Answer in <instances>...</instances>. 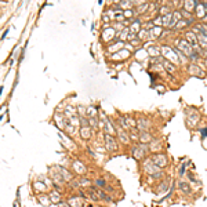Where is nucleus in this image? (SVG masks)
<instances>
[{
	"instance_id": "nucleus-1",
	"label": "nucleus",
	"mask_w": 207,
	"mask_h": 207,
	"mask_svg": "<svg viewBox=\"0 0 207 207\" xmlns=\"http://www.w3.org/2000/svg\"><path fill=\"white\" fill-rule=\"evenodd\" d=\"M149 148L145 145V144H141V145H135L132 146L131 149V155L132 157H134L135 160H142L144 157L146 156V153H148Z\"/></svg>"
},
{
	"instance_id": "nucleus-2",
	"label": "nucleus",
	"mask_w": 207,
	"mask_h": 207,
	"mask_svg": "<svg viewBox=\"0 0 207 207\" xmlns=\"http://www.w3.org/2000/svg\"><path fill=\"white\" fill-rule=\"evenodd\" d=\"M104 145H105V149H106L108 152H116L119 148L117 141H116V138L113 137L112 134H105L104 135Z\"/></svg>"
},
{
	"instance_id": "nucleus-3",
	"label": "nucleus",
	"mask_w": 207,
	"mask_h": 207,
	"mask_svg": "<svg viewBox=\"0 0 207 207\" xmlns=\"http://www.w3.org/2000/svg\"><path fill=\"white\" fill-rule=\"evenodd\" d=\"M116 127V134H117V138H119V141H120L121 144H124V145H127V144H130V134L127 132V130H124V128H121L120 126H115Z\"/></svg>"
},
{
	"instance_id": "nucleus-4",
	"label": "nucleus",
	"mask_w": 207,
	"mask_h": 207,
	"mask_svg": "<svg viewBox=\"0 0 207 207\" xmlns=\"http://www.w3.org/2000/svg\"><path fill=\"white\" fill-rule=\"evenodd\" d=\"M144 170H145V173L149 174V175H155L156 173L160 171V167H157V166L152 162V159H148L144 162Z\"/></svg>"
},
{
	"instance_id": "nucleus-5",
	"label": "nucleus",
	"mask_w": 207,
	"mask_h": 207,
	"mask_svg": "<svg viewBox=\"0 0 207 207\" xmlns=\"http://www.w3.org/2000/svg\"><path fill=\"white\" fill-rule=\"evenodd\" d=\"M151 159H152V162H153L155 164H156L157 167H160V168L166 167V166H167V163H168L167 156H166V155H163V153H155Z\"/></svg>"
},
{
	"instance_id": "nucleus-6",
	"label": "nucleus",
	"mask_w": 207,
	"mask_h": 207,
	"mask_svg": "<svg viewBox=\"0 0 207 207\" xmlns=\"http://www.w3.org/2000/svg\"><path fill=\"white\" fill-rule=\"evenodd\" d=\"M72 168H73V171L76 174H79V175H84V174L87 173V167L83 164V162H80V160H77V159L72 162Z\"/></svg>"
},
{
	"instance_id": "nucleus-7",
	"label": "nucleus",
	"mask_w": 207,
	"mask_h": 207,
	"mask_svg": "<svg viewBox=\"0 0 207 207\" xmlns=\"http://www.w3.org/2000/svg\"><path fill=\"white\" fill-rule=\"evenodd\" d=\"M162 51H163V54L168 58V59H171L173 62H178V52H177V50L175 51H173L170 47H163Z\"/></svg>"
},
{
	"instance_id": "nucleus-8",
	"label": "nucleus",
	"mask_w": 207,
	"mask_h": 207,
	"mask_svg": "<svg viewBox=\"0 0 207 207\" xmlns=\"http://www.w3.org/2000/svg\"><path fill=\"white\" fill-rule=\"evenodd\" d=\"M179 48L182 50V52H184L185 55H193L195 54V48H192V46H190L186 40L179 41Z\"/></svg>"
},
{
	"instance_id": "nucleus-9",
	"label": "nucleus",
	"mask_w": 207,
	"mask_h": 207,
	"mask_svg": "<svg viewBox=\"0 0 207 207\" xmlns=\"http://www.w3.org/2000/svg\"><path fill=\"white\" fill-rule=\"evenodd\" d=\"M149 127H151V123H149L148 119H145V117L137 119V128L140 130V131H148Z\"/></svg>"
},
{
	"instance_id": "nucleus-10",
	"label": "nucleus",
	"mask_w": 207,
	"mask_h": 207,
	"mask_svg": "<svg viewBox=\"0 0 207 207\" xmlns=\"http://www.w3.org/2000/svg\"><path fill=\"white\" fill-rule=\"evenodd\" d=\"M188 71H189V73L193 75V76H197V77H204V76H206V75H204V72L201 71L197 65H193V63H190V65H189Z\"/></svg>"
},
{
	"instance_id": "nucleus-11",
	"label": "nucleus",
	"mask_w": 207,
	"mask_h": 207,
	"mask_svg": "<svg viewBox=\"0 0 207 207\" xmlns=\"http://www.w3.org/2000/svg\"><path fill=\"white\" fill-rule=\"evenodd\" d=\"M152 141H153V137H152L151 132L149 131H141V134H140V142L141 144L148 145V144H151Z\"/></svg>"
},
{
	"instance_id": "nucleus-12",
	"label": "nucleus",
	"mask_w": 207,
	"mask_h": 207,
	"mask_svg": "<svg viewBox=\"0 0 207 207\" xmlns=\"http://www.w3.org/2000/svg\"><path fill=\"white\" fill-rule=\"evenodd\" d=\"M199 119H200V116H199V113L196 112V110H193V112H190L189 115H188V119H186V121H188V124H189V126H195V124H197Z\"/></svg>"
},
{
	"instance_id": "nucleus-13",
	"label": "nucleus",
	"mask_w": 207,
	"mask_h": 207,
	"mask_svg": "<svg viewBox=\"0 0 207 207\" xmlns=\"http://www.w3.org/2000/svg\"><path fill=\"white\" fill-rule=\"evenodd\" d=\"M186 41L190 44V46H193L195 44V47H196V51H197V46H199V40H197V37H196V35L193 32H186Z\"/></svg>"
},
{
	"instance_id": "nucleus-14",
	"label": "nucleus",
	"mask_w": 207,
	"mask_h": 207,
	"mask_svg": "<svg viewBox=\"0 0 207 207\" xmlns=\"http://www.w3.org/2000/svg\"><path fill=\"white\" fill-rule=\"evenodd\" d=\"M51 179L54 181V184L55 185H61L62 182H65V179H63V177L61 175V173L59 171H54V170H51Z\"/></svg>"
},
{
	"instance_id": "nucleus-15",
	"label": "nucleus",
	"mask_w": 207,
	"mask_h": 207,
	"mask_svg": "<svg viewBox=\"0 0 207 207\" xmlns=\"http://www.w3.org/2000/svg\"><path fill=\"white\" fill-rule=\"evenodd\" d=\"M119 126H120L121 128L127 130V131L131 130V126H130V123H128V117H127V116H120V117H119Z\"/></svg>"
},
{
	"instance_id": "nucleus-16",
	"label": "nucleus",
	"mask_w": 207,
	"mask_h": 207,
	"mask_svg": "<svg viewBox=\"0 0 207 207\" xmlns=\"http://www.w3.org/2000/svg\"><path fill=\"white\" fill-rule=\"evenodd\" d=\"M91 134H93L91 127H82L80 128V137H82V140H90Z\"/></svg>"
},
{
	"instance_id": "nucleus-17",
	"label": "nucleus",
	"mask_w": 207,
	"mask_h": 207,
	"mask_svg": "<svg viewBox=\"0 0 207 207\" xmlns=\"http://www.w3.org/2000/svg\"><path fill=\"white\" fill-rule=\"evenodd\" d=\"M160 149H162V144H160L159 140H155L149 144V151L153 152V153H159Z\"/></svg>"
},
{
	"instance_id": "nucleus-18",
	"label": "nucleus",
	"mask_w": 207,
	"mask_h": 207,
	"mask_svg": "<svg viewBox=\"0 0 207 207\" xmlns=\"http://www.w3.org/2000/svg\"><path fill=\"white\" fill-rule=\"evenodd\" d=\"M37 200H39V203L43 204V206H46V207L50 206V204L52 203L51 199H50V195H43V193L37 196Z\"/></svg>"
},
{
	"instance_id": "nucleus-19",
	"label": "nucleus",
	"mask_w": 207,
	"mask_h": 207,
	"mask_svg": "<svg viewBox=\"0 0 207 207\" xmlns=\"http://www.w3.org/2000/svg\"><path fill=\"white\" fill-rule=\"evenodd\" d=\"M206 7L207 6L206 4H199V6H196V14H197V17L199 18H203V17H206L207 14H206Z\"/></svg>"
},
{
	"instance_id": "nucleus-20",
	"label": "nucleus",
	"mask_w": 207,
	"mask_h": 207,
	"mask_svg": "<svg viewBox=\"0 0 207 207\" xmlns=\"http://www.w3.org/2000/svg\"><path fill=\"white\" fill-rule=\"evenodd\" d=\"M197 40H199V46L207 48V36L203 35L201 32H197Z\"/></svg>"
},
{
	"instance_id": "nucleus-21",
	"label": "nucleus",
	"mask_w": 207,
	"mask_h": 207,
	"mask_svg": "<svg viewBox=\"0 0 207 207\" xmlns=\"http://www.w3.org/2000/svg\"><path fill=\"white\" fill-rule=\"evenodd\" d=\"M128 134H130V140H131V141H134V142H138V141H140V134H141V132H138L137 127L130 130Z\"/></svg>"
},
{
	"instance_id": "nucleus-22",
	"label": "nucleus",
	"mask_w": 207,
	"mask_h": 207,
	"mask_svg": "<svg viewBox=\"0 0 207 207\" xmlns=\"http://www.w3.org/2000/svg\"><path fill=\"white\" fill-rule=\"evenodd\" d=\"M178 188L182 190V192L185 193V195H189V193L192 192V189H190V186H189V185H188L185 181H179V182H178Z\"/></svg>"
},
{
	"instance_id": "nucleus-23",
	"label": "nucleus",
	"mask_w": 207,
	"mask_h": 207,
	"mask_svg": "<svg viewBox=\"0 0 207 207\" xmlns=\"http://www.w3.org/2000/svg\"><path fill=\"white\" fill-rule=\"evenodd\" d=\"M33 188H35L36 192H46V189H47L46 184H43L41 181H35L33 182Z\"/></svg>"
},
{
	"instance_id": "nucleus-24",
	"label": "nucleus",
	"mask_w": 207,
	"mask_h": 207,
	"mask_svg": "<svg viewBox=\"0 0 207 207\" xmlns=\"http://www.w3.org/2000/svg\"><path fill=\"white\" fill-rule=\"evenodd\" d=\"M54 120H55V123H57V127H59V128H65L66 124H68L62 116L59 117V115H55V116H54Z\"/></svg>"
},
{
	"instance_id": "nucleus-25",
	"label": "nucleus",
	"mask_w": 207,
	"mask_h": 207,
	"mask_svg": "<svg viewBox=\"0 0 207 207\" xmlns=\"http://www.w3.org/2000/svg\"><path fill=\"white\" fill-rule=\"evenodd\" d=\"M185 4H184V10L185 11H192L196 8V2L195 0H185Z\"/></svg>"
},
{
	"instance_id": "nucleus-26",
	"label": "nucleus",
	"mask_w": 207,
	"mask_h": 207,
	"mask_svg": "<svg viewBox=\"0 0 207 207\" xmlns=\"http://www.w3.org/2000/svg\"><path fill=\"white\" fill-rule=\"evenodd\" d=\"M57 168H58V171L61 173V175L63 177V179H65V181H71V179H72V174L69 173L65 167H57Z\"/></svg>"
},
{
	"instance_id": "nucleus-27",
	"label": "nucleus",
	"mask_w": 207,
	"mask_h": 207,
	"mask_svg": "<svg viewBox=\"0 0 207 207\" xmlns=\"http://www.w3.org/2000/svg\"><path fill=\"white\" fill-rule=\"evenodd\" d=\"M68 204L71 207H82L83 203H82V199L80 197H71L68 201Z\"/></svg>"
},
{
	"instance_id": "nucleus-28",
	"label": "nucleus",
	"mask_w": 207,
	"mask_h": 207,
	"mask_svg": "<svg viewBox=\"0 0 207 207\" xmlns=\"http://www.w3.org/2000/svg\"><path fill=\"white\" fill-rule=\"evenodd\" d=\"M163 68H164L168 73H174V72H175V66L171 65V62L170 61H167V59L163 61Z\"/></svg>"
},
{
	"instance_id": "nucleus-29",
	"label": "nucleus",
	"mask_w": 207,
	"mask_h": 207,
	"mask_svg": "<svg viewBox=\"0 0 207 207\" xmlns=\"http://www.w3.org/2000/svg\"><path fill=\"white\" fill-rule=\"evenodd\" d=\"M50 199H51L52 203H59L61 196H59V193H58L57 190H51V192H50Z\"/></svg>"
},
{
	"instance_id": "nucleus-30",
	"label": "nucleus",
	"mask_w": 207,
	"mask_h": 207,
	"mask_svg": "<svg viewBox=\"0 0 207 207\" xmlns=\"http://www.w3.org/2000/svg\"><path fill=\"white\" fill-rule=\"evenodd\" d=\"M86 116H87V117H95L97 116V108L93 106V105L87 106V113H86Z\"/></svg>"
},
{
	"instance_id": "nucleus-31",
	"label": "nucleus",
	"mask_w": 207,
	"mask_h": 207,
	"mask_svg": "<svg viewBox=\"0 0 207 207\" xmlns=\"http://www.w3.org/2000/svg\"><path fill=\"white\" fill-rule=\"evenodd\" d=\"M119 7L120 8H131V0H121V2H119Z\"/></svg>"
},
{
	"instance_id": "nucleus-32",
	"label": "nucleus",
	"mask_w": 207,
	"mask_h": 207,
	"mask_svg": "<svg viewBox=\"0 0 207 207\" xmlns=\"http://www.w3.org/2000/svg\"><path fill=\"white\" fill-rule=\"evenodd\" d=\"M167 188H168V181L167 179H164V181H162V184L159 185V192H167Z\"/></svg>"
},
{
	"instance_id": "nucleus-33",
	"label": "nucleus",
	"mask_w": 207,
	"mask_h": 207,
	"mask_svg": "<svg viewBox=\"0 0 207 207\" xmlns=\"http://www.w3.org/2000/svg\"><path fill=\"white\" fill-rule=\"evenodd\" d=\"M140 22H138V21H135L134 22V24H132L131 25V28H130V32H131V33H134V35H135V33H138V30H140Z\"/></svg>"
},
{
	"instance_id": "nucleus-34",
	"label": "nucleus",
	"mask_w": 207,
	"mask_h": 207,
	"mask_svg": "<svg viewBox=\"0 0 207 207\" xmlns=\"http://www.w3.org/2000/svg\"><path fill=\"white\" fill-rule=\"evenodd\" d=\"M86 113H87V108L79 105V106H77V115L79 116H86Z\"/></svg>"
},
{
	"instance_id": "nucleus-35",
	"label": "nucleus",
	"mask_w": 207,
	"mask_h": 207,
	"mask_svg": "<svg viewBox=\"0 0 207 207\" xmlns=\"http://www.w3.org/2000/svg\"><path fill=\"white\" fill-rule=\"evenodd\" d=\"M97 193H98L99 199H104V200H108V201H110V199L108 197V195H106V193H104V192H102V190H97Z\"/></svg>"
},
{
	"instance_id": "nucleus-36",
	"label": "nucleus",
	"mask_w": 207,
	"mask_h": 207,
	"mask_svg": "<svg viewBox=\"0 0 207 207\" xmlns=\"http://www.w3.org/2000/svg\"><path fill=\"white\" fill-rule=\"evenodd\" d=\"M199 30H200L203 35H206L207 36V25H204V24H200L199 25Z\"/></svg>"
},
{
	"instance_id": "nucleus-37",
	"label": "nucleus",
	"mask_w": 207,
	"mask_h": 207,
	"mask_svg": "<svg viewBox=\"0 0 207 207\" xmlns=\"http://www.w3.org/2000/svg\"><path fill=\"white\" fill-rule=\"evenodd\" d=\"M95 184H97V185H99V186L106 188V182H105L104 179H97V181H95Z\"/></svg>"
},
{
	"instance_id": "nucleus-38",
	"label": "nucleus",
	"mask_w": 207,
	"mask_h": 207,
	"mask_svg": "<svg viewBox=\"0 0 207 207\" xmlns=\"http://www.w3.org/2000/svg\"><path fill=\"white\" fill-rule=\"evenodd\" d=\"M186 24H188L186 21H179L178 24H177V28H178V29H181V28H185V26H186Z\"/></svg>"
},
{
	"instance_id": "nucleus-39",
	"label": "nucleus",
	"mask_w": 207,
	"mask_h": 207,
	"mask_svg": "<svg viewBox=\"0 0 207 207\" xmlns=\"http://www.w3.org/2000/svg\"><path fill=\"white\" fill-rule=\"evenodd\" d=\"M155 48H156V47H151V50H148V51L151 52L152 55H157V54H159L160 51H159V50H155Z\"/></svg>"
},
{
	"instance_id": "nucleus-40",
	"label": "nucleus",
	"mask_w": 207,
	"mask_h": 207,
	"mask_svg": "<svg viewBox=\"0 0 207 207\" xmlns=\"http://www.w3.org/2000/svg\"><path fill=\"white\" fill-rule=\"evenodd\" d=\"M79 185H90V181L88 179H80Z\"/></svg>"
},
{
	"instance_id": "nucleus-41",
	"label": "nucleus",
	"mask_w": 207,
	"mask_h": 207,
	"mask_svg": "<svg viewBox=\"0 0 207 207\" xmlns=\"http://www.w3.org/2000/svg\"><path fill=\"white\" fill-rule=\"evenodd\" d=\"M184 173H185V167L184 166H181V167H179V175H182Z\"/></svg>"
},
{
	"instance_id": "nucleus-42",
	"label": "nucleus",
	"mask_w": 207,
	"mask_h": 207,
	"mask_svg": "<svg viewBox=\"0 0 207 207\" xmlns=\"http://www.w3.org/2000/svg\"><path fill=\"white\" fill-rule=\"evenodd\" d=\"M203 58L206 59V62H207V51H204V52H203Z\"/></svg>"
},
{
	"instance_id": "nucleus-43",
	"label": "nucleus",
	"mask_w": 207,
	"mask_h": 207,
	"mask_svg": "<svg viewBox=\"0 0 207 207\" xmlns=\"http://www.w3.org/2000/svg\"><path fill=\"white\" fill-rule=\"evenodd\" d=\"M204 19H206V22H207V15H206V17H204Z\"/></svg>"
}]
</instances>
